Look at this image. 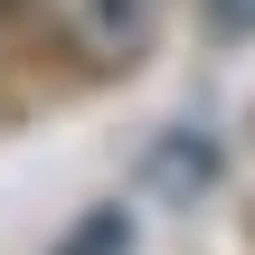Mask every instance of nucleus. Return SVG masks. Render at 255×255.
<instances>
[{
	"mask_svg": "<svg viewBox=\"0 0 255 255\" xmlns=\"http://www.w3.org/2000/svg\"><path fill=\"white\" fill-rule=\"evenodd\" d=\"M199 28L208 38H255V0H199Z\"/></svg>",
	"mask_w": 255,
	"mask_h": 255,
	"instance_id": "nucleus-3",
	"label": "nucleus"
},
{
	"mask_svg": "<svg viewBox=\"0 0 255 255\" xmlns=\"http://www.w3.org/2000/svg\"><path fill=\"white\" fill-rule=\"evenodd\" d=\"M151 180H161V189H208V180H218V151H208V142H161V151H151Z\"/></svg>",
	"mask_w": 255,
	"mask_h": 255,
	"instance_id": "nucleus-2",
	"label": "nucleus"
},
{
	"mask_svg": "<svg viewBox=\"0 0 255 255\" xmlns=\"http://www.w3.org/2000/svg\"><path fill=\"white\" fill-rule=\"evenodd\" d=\"M38 19H47L85 66H132V57H151L170 0H38Z\"/></svg>",
	"mask_w": 255,
	"mask_h": 255,
	"instance_id": "nucleus-1",
	"label": "nucleus"
}]
</instances>
